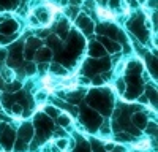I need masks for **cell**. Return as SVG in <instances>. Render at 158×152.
Here are the masks:
<instances>
[{"instance_id":"6da1fadb","label":"cell","mask_w":158,"mask_h":152,"mask_svg":"<svg viewBox=\"0 0 158 152\" xmlns=\"http://www.w3.org/2000/svg\"><path fill=\"white\" fill-rule=\"evenodd\" d=\"M98 15H100V18H103V19H109V21H114V19H115V16L112 15V13L108 11V10H104V8H98Z\"/></svg>"},{"instance_id":"7a4b0ae2","label":"cell","mask_w":158,"mask_h":152,"mask_svg":"<svg viewBox=\"0 0 158 152\" xmlns=\"http://www.w3.org/2000/svg\"><path fill=\"white\" fill-rule=\"evenodd\" d=\"M136 147H138V149H144V150H146V149H149V147H150V144H149V141H141V143H138V144H136Z\"/></svg>"}]
</instances>
